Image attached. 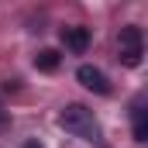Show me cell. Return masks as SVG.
Instances as JSON below:
<instances>
[{
  "label": "cell",
  "instance_id": "obj_1",
  "mask_svg": "<svg viewBox=\"0 0 148 148\" xmlns=\"http://www.w3.org/2000/svg\"><path fill=\"white\" fill-rule=\"evenodd\" d=\"M59 127H66L69 134L83 138V141H100V124H97L93 110L83 107V103H69V107H62V114H59Z\"/></svg>",
  "mask_w": 148,
  "mask_h": 148
},
{
  "label": "cell",
  "instance_id": "obj_2",
  "mask_svg": "<svg viewBox=\"0 0 148 148\" xmlns=\"http://www.w3.org/2000/svg\"><path fill=\"white\" fill-rule=\"evenodd\" d=\"M117 48H121V62H124L127 69L141 66V55H145V41H141V28H134V24L121 28V38H117Z\"/></svg>",
  "mask_w": 148,
  "mask_h": 148
},
{
  "label": "cell",
  "instance_id": "obj_3",
  "mask_svg": "<svg viewBox=\"0 0 148 148\" xmlns=\"http://www.w3.org/2000/svg\"><path fill=\"white\" fill-rule=\"evenodd\" d=\"M76 79H79L86 90H93V93H110V83H107V76L100 73L97 66H79V69H76Z\"/></svg>",
  "mask_w": 148,
  "mask_h": 148
},
{
  "label": "cell",
  "instance_id": "obj_4",
  "mask_svg": "<svg viewBox=\"0 0 148 148\" xmlns=\"http://www.w3.org/2000/svg\"><path fill=\"white\" fill-rule=\"evenodd\" d=\"M62 41H66V48L83 52V48L90 45V31H86V28H62Z\"/></svg>",
  "mask_w": 148,
  "mask_h": 148
},
{
  "label": "cell",
  "instance_id": "obj_5",
  "mask_svg": "<svg viewBox=\"0 0 148 148\" xmlns=\"http://www.w3.org/2000/svg\"><path fill=\"white\" fill-rule=\"evenodd\" d=\"M35 66L38 69H45V73H52L55 66H59V52H52V48H41L35 55Z\"/></svg>",
  "mask_w": 148,
  "mask_h": 148
},
{
  "label": "cell",
  "instance_id": "obj_6",
  "mask_svg": "<svg viewBox=\"0 0 148 148\" xmlns=\"http://www.w3.org/2000/svg\"><path fill=\"white\" fill-rule=\"evenodd\" d=\"M134 138H138V141H145V138H148V127H145V107H141V100L134 103Z\"/></svg>",
  "mask_w": 148,
  "mask_h": 148
},
{
  "label": "cell",
  "instance_id": "obj_7",
  "mask_svg": "<svg viewBox=\"0 0 148 148\" xmlns=\"http://www.w3.org/2000/svg\"><path fill=\"white\" fill-rule=\"evenodd\" d=\"M0 121H3V110H0Z\"/></svg>",
  "mask_w": 148,
  "mask_h": 148
}]
</instances>
